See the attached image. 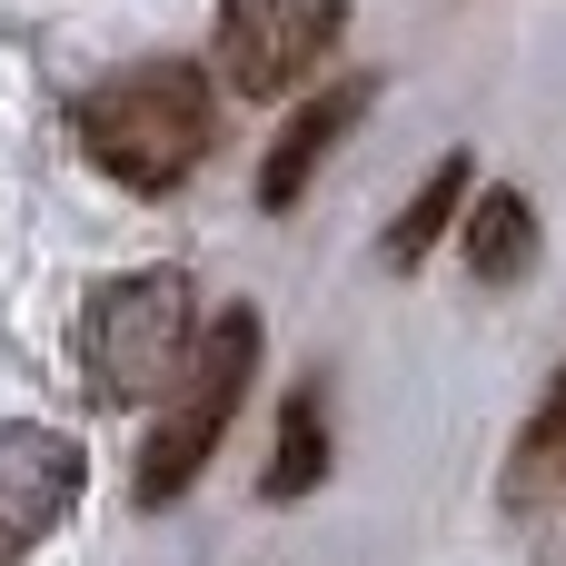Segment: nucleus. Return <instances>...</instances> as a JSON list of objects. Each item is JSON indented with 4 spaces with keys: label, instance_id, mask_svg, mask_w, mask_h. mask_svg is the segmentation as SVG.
I'll use <instances>...</instances> for the list:
<instances>
[{
    "label": "nucleus",
    "instance_id": "5",
    "mask_svg": "<svg viewBox=\"0 0 566 566\" xmlns=\"http://www.w3.org/2000/svg\"><path fill=\"white\" fill-rule=\"evenodd\" d=\"M80 507V448L50 428H0V557L40 547Z\"/></svg>",
    "mask_w": 566,
    "mask_h": 566
},
{
    "label": "nucleus",
    "instance_id": "7",
    "mask_svg": "<svg viewBox=\"0 0 566 566\" xmlns=\"http://www.w3.org/2000/svg\"><path fill=\"white\" fill-rule=\"evenodd\" d=\"M527 249H537L527 199H517V189H488V199H478V219H468V269H478V279H517V269H527Z\"/></svg>",
    "mask_w": 566,
    "mask_h": 566
},
{
    "label": "nucleus",
    "instance_id": "8",
    "mask_svg": "<svg viewBox=\"0 0 566 566\" xmlns=\"http://www.w3.org/2000/svg\"><path fill=\"white\" fill-rule=\"evenodd\" d=\"M566 488V378L547 388V408L527 418V438H517V468H507V497L517 507H547Z\"/></svg>",
    "mask_w": 566,
    "mask_h": 566
},
{
    "label": "nucleus",
    "instance_id": "6",
    "mask_svg": "<svg viewBox=\"0 0 566 566\" xmlns=\"http://www.w3.org/2000/svg\"><path fill=\"white\" fill-rule=\"evenodd\" d=\"M358 109H368V90H358V80H348V90H328V99H308V109L279 129V149H269V169H259V199H269V209H289V199L318 179V159L358 129Z\"/></svg>",
    "mask_w": 566,
    "mask_h": 566
},
{
    "label": "nucleus",
    "instance_id": "9",
    "mask_svg": "<svg viewBox=\"0 0 566 566\" xmlns=\"http://www.w3.org/2000/svg\"><path fill=\"white\" fill-rule=\"evenodd\" d=\"M328 468V438H318V388L289 398V428H279V458H269V497H308Z\"/></svg>",
    "mask_w": 566,
    "mask_h": 566
},
{
    "label": "nucleus",
    "instance_id": "10",
    "mask_svg": "<svg viewBox=\"0 0 566 566\" xmlns=\"http://www.w3.org/2000/svg\"><path fill=\"white\" fill-rule=\"evenodd\" d=\"M458 189H468V159H458V149H448V159H438V169H428V189H418V199H408V219H398V229H388V259H398V269H408V259H428V239H438V229H448V209H458Z\"/></svg>",
    "mask_w": 566,
    "mask_h": 566
},
{
    "label": "nucleus",
    "instance_id": "2",
    "mask_svg": "<svg viewBox=\"0 0 566 566\" xmlns=\"http://www.w3.org/2000/svg\"><path fill=\"white\" fill-rule=\"evenodd\" d=\"M199 348V308H189V279L179 269H129L90 298L80 318V368L109 408H139V398H169L179 368Z\"/></svg>",
    "mask_w": 566,
    "mask_h": 566
},
{
    "label": "nucleus",
    "instance_id": "3",
    "mask_svg": "<svg viewBox=\"0 0 566 566\" xmlns=\"http://www.w3.org/2000/svg\"><path fill=\"white\" fill-rule=\"evenodd\" d=\"M249 368H259V318H249V308H219V328L189 348V368H179V388H169L149 448H139V497H149V507H169V497L219 458V438H229V418H239V398H249Z\"/></svg>",
    "mask_w": 566,
    "mask_h": 566
},
{
    "label": "nucleus",
    "instance_id": "1",
    "mask_svg": "<svg viewBox=\"0 0 566 566\" xmlns=\"http://www.w3.org/2000/svg\"><path fill=\"white\" fill-rule=\"evenodd\" d=\"M209 139H219V119H209V80L189 60H139L80 99V149L139 199L179 189L209 159Z\"/></svg>",
    "mask_w": 566,
    "mask_h": 566
},
{
    "label": "nucleus",
    "instance_id": "4",
    "mask_svg": "<svg viewBox=\"0 0 566 566\" xmlns=\"http://www.w3.org/2000/svg\"><path fill=\"white\" fill-rule=\"evenodd\" d=\"M338 20H348V0H219V70H229V90H249V99L298 90L328 60Z\"/></svg>",
    "mask_w": 566,
    "mask_h": 566
}]
</instances>
